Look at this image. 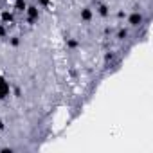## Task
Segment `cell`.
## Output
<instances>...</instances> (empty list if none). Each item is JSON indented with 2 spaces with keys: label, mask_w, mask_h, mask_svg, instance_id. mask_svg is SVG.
<instances>
[{
  "label": "cell",
  "mask_w": 153,
  "mask_h": 153,
  "mask_svg": "<svg viewBox=\"0 0 153 153\" xmlns=\"http://www.w3.org/2000/svg\"><path fill=\"white\" fill-rule=\"evenodd\" d=\"M0 22H2V24H13L15 22V15H13V11H2V13H0Z\"/></svg>",
  "instance_id": "3957f363"
},
{
  "label": "cell",
  "mask_w": 153,
  "mask_h": 153,
  "mask_svg": "<svg viewBox=\"0 0 153 153\" xmlns=\"http://www.w3.org/2000/svg\"><path fill=\"white\" fill-rule=\"evenodd\" d=\"M4 85H7V79L4 78L2 74H0V87H4Z\"/></svg>",
  "instance_id": "4fadbf2b"
},
{
  "label": "cell",
  "mask_w": 153,
  "mask_h": 153,
  "mask_svg": "<svg viewBox=\"0 0 153 153\" xmlns=\"http://www.w3.org/2000/svg\"><path fill=\"white\" fill-rule=\"evenodd\" d=\"M112 58H114V54H112V52H110V54H106V56H105V59H106V61H110V59H112Z\"/></svg>",
  "instance_id": "5bb4252c"
},
{
  "label": "cell",
  "mask_w": 153,
  "mask_h": 153,
  "mask_svg": "<svg viewBox=\"0 0 153 153\" xmlns=\"http://www.w3.org/2000/svg\"><path fill=\"white\" fill-rule=\"evenodd\" d=\"M126 36H128V31H126V29H121V31L117 33V38H119V40H124Z\"/></svg>",
  "instance_id": "30bf717a"
},
{
  "label": "cell",
  "mask_w": 153,
  "mask_h": 153,
  "mask_svg": "<svg viewBox=\"0 0 153 153\" xmlns=\"http://www.w3.org/2000/svg\"><path fill=\"white\" fill-rule=\"evenodd\" d=\"M11 96V88H9V83L4 85V87H0V101H4L6 97Z\"/></svg>",
  "instance_id": "5b68a950"
},
{
  "label": "cell",
  "mask_w": 153,
  "mask_h": 153,
  "mask_svg": "<svg viewBox=\"0 0 153 153\" xmlns=\"http://www.w3.org/2000/svg\"><path fill=\"white\" fill-rule=\"evenodd\" d=\"M79 16H81V20H83V22H90V20H92V16H94V13H92V9H90V7H83V9H81V13H79Z\"/></svg>",
  "instance_id": "277c9868"
},
{
  "label": "cell",
  "mask_w": 153,
  "mask_h": 153,
  "mask_svg": "<svg viewBox=\"0 0 153 153\" xmlns=\"http://www.w3.org/2000/svg\"><path fill=\"white\" fill-rule=\"evenodd\" d=\"M6 34H7L6 24H2V22H0V38H6Z\"/></svg>",
  "instance_id": "9c48e42d"
},
{
  "label": "cell",
  "mask_w": 153,
  "mask_h": 153,
  "mask_svg": "<svg viewBox=\"0 0 153 153\" xmlns=\"http://www.w3.org/2000/svg\"><path fill=\"white\" fill-rule=\"evenodd\" d=\"M97 13H99V16H108V13H110V9H108V6L106 4H99L97 6Z\"/></svg>",
  "instance_id": "52a82bcc"
},
{
  "label": "cell",
  "mask_w": 153,
  "mask_h": 153,
  "mask_svg": "<svg viewBox=\"0 0 153 153\" xmlns=\"http://www.w3.org/2000/svg\"><path fill=\"white\" fill-rule=\"evenodd\" d=\"M11 45H13V47H18V45H20V40H18L16 36H15V38H11Z\"/></svg>",
  "instance_id": "7c38bea8"
},
{
  "label": "cell",
  "mask_w": 153,
  "mask_h": 153,
  "mask_svg": "<svg viewBox=\"0 0 153 153\" xmlns=\"http://www.w3.org/2000/svg\"><path fill=\"white\" fill-rule=\"evenodd\" d=\"M25 9H27V2H25V0H15V11L24 13Z\"/></svg>",
  "instance_id": "8992f818"
},
{
  "label": "cell",
  "mask_w": 153,
  "mask_h": 153,
  "mask_svg": "<svg viewBox=\"0 0 153 153\" xmlns=\"http://www.w3.org/2000/svg\"><path fill=\"white\" fill-rule=\"evenodd\" d=\"M38 4H40L42 7H49V6H51V0H38Z\"/></svg>",
  "instance_id": "8fae6325"
},
{
  "label": "cell",
  "mask_w": 153,
  "mask_h": 153,
  "mask_svg": "<svg viewBox=\"0 0 153 153\" xmlns=\"http://www.w3.org/2000/svg\"><path fill=\"white\" fill-rule=\"evenodd\" d=\"M25 15H27V24L29 25H34L38 22V18H40V9L36 6H27Z\"/></svg>",
  "instance_id": "6da1fadb"
},
{
  "label": "cell",
  "mask_w": 153,
  "mask_h": 153,
  "mask_svg": "<svg viewBox=\"0 0 153 153\" xmlns=\"http://www.w3.org/2000/svg\"><path fill=\"white\" fill-rule=\"evenodd\" d=\"M142 20H144V16H142L139 11H135V13H131V15L128 16V24H130L131 27H137V25H140V24H142Z\"/></svg>",
  "instance_id": "7a4b0ae2"
},
{
  "label": "cell",
  "mask_w": 153,
  "mask_h": 153,
  "mask_svg": "<svg viewBox=\"0 0 153 153\" xmlns=\"http://www.w3.org/2000/svg\"><path fill=\"white\" fill-rule=\"evenodd\" d=\"M79 43H78V40H74V38H70V40H67V47L68 49H76Z\"/></svg>",
  "instance_id": "ba28073f"
},
{
  "label": "cell",
  "mask_w": 153,
  "mask_h": 153,
  "mask_svg": "<svg viewBox=\"0 0 153 153\" xmlns=\"http://www.w3.org/2000/svg\"><path fill=\"white\" fill-rule=\"evenodd\" d=\"M4 128H6V123H4L2 119H0V130H4Z\"/></svg>",
  "instance_id": "9a60e30c"
}]
</instances>
